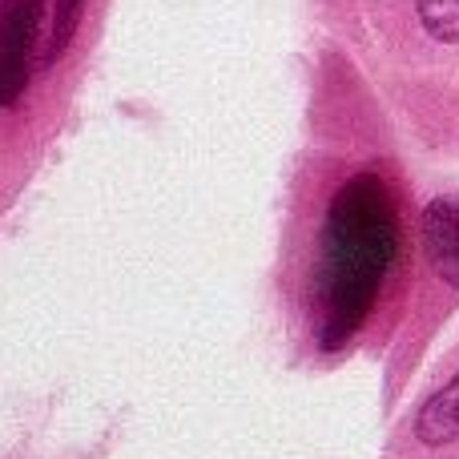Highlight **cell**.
I'll return each instance as SVG.
<instances>
[{
    "label": "cell",
    "mask_w": 459,
    "mask_h": 459,
    "mask_svg": "<svg viewBox=\"0 0 459 459\" xmlns=\"http://www.w3.org/2000/svg\"><path fill=\"white\" fill-rule=\"evenodd\" d=\"M399 254V218L379 174H359L334 194L315 254V331L326 351L363 326Z\"/></svg>",
    "instance_id": "cell-1"
},
{
    "label": "cell",
    "mask_w": 459,
    "mask_h": 459,
    "mask_svg": "<svg viewBox=\"0 0 459 459\" xmlns=\"http://www.w3.org/2000/svg\"><path fill=\"white\" fill-rule=\"evenodd\" d=\"M40 0H4L0 4V109L16 101L29 81V45L37 37Z\"/></svg>",
    "instance_id": "cell-2"
},
{
    "label": "cell",
    "mask_w": 459,
    "mask_h": 459,
    "mask_svg": "<svg viewBox=\"0 0 459 459\" xmlns=\"http://www.w3.org/2000/svg\"><path fill=\"white\" fill-rule=\"evenodd\" d=\"M423 250L436 274L459 286V194H444L423 210Z\"/></svg>",
    "instance_id": "cell-3"
},
{
    "label": "cell",
    "mask_w": 459,
    "mask_h": 459,
    "mask_svg": "<svg viewBox=\"0 0 459 459\" xmlns=\"http://www.w3.org/2000/svg\"><path fill=\"white\" fill-rule=\"evenodd\" d=\"M415 436L428 447H444L452 439H459V375L423 403L420 420H415Z\"/></svg>",
    "instance_id": "cell-4"
},
{
    "label": "cell",
    "mask_w": 459,
    "mask_h": 459,
    "mask_svg": "<svg viewBox=\"0 0 459 459\" xmlns=\"http://www.w3.org/2000/svg\"><path fill=\"white\" fill-rule=\"evenodd\" d=\"M420 21L436 40H459V0H420Z\"/></svg>",
    "instance_id": "cell-5"
},
{
    "label": "cell",
    "mask_w": 459,
    "mask_h": 459,
    "mask_svg": "<svg viewBox=\"0 0 459 459\" xmlns=\"http://www.w3.org/2000/svg\"><path fill=\"white\" fill-rule=\"evenodd\" d=\"M77 13H81V0H61V4H56V37H53V45H61V40L69 37V29L77 24Z\"/></svg>",
    "instance_id": "cell-6"
}]
</instances>
